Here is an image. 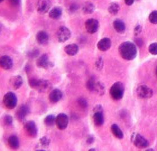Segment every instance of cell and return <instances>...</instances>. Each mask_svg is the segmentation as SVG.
<instances>
[{
	"label": "cell",
	"instance_id": "cell-11",
	"mask_svg": "<svg viewBox=\"0 0 157 151\" xmlns=\"http://www.w3.org/2000/svg\"><path fill=\"white\" fill-rule=\"evenodd\" d=\"M51 5L49 0H39L36 4V10L39 14H44L49 11Z\"/></svg>",
	"mask_w": 157,
	"mask_h": 151
},
{
	"label": "cell",
	"instance_id": "cell-6",
	"mask_svg": "<svg viewBox=\"0 0 157 151\" xmlns=\"http://www.w3.org/2000/svg\"><path fill=\"white\" fill-rule=\"evenodd\" d=\"M24 129L26 134L30 138H36L38 135V128L35 122L28 121L24 125Z\"/></svg>",
	"mask_w": 157,
	"mask_h": 151
},
{
	"label": "cell",
	"instance_id": "cell-46",
	"mask_svg": "<svg viewBox=\"0 0 157 151\" xmlns=\"http://www.w3.org/2000/svg\"><path fill=\"white\" fill-rule=\"evenodd\" d=\"M3 0H1V2H2L3 1Z\"/></svg>",
	"mask_w": 157,
	"mask_h": 151
},
{
	"label": "cell",
	"instance_id": "cell-30",
	"mask_svg": "<svg viewBox=\"0 0 157 151\" xmlns=\"http://www.w3.org/2000/svg\"><path fill=\"white\" fill-rule=\"evenodd\" d=\"M39 143H40V145H41L42 147L46 148L49 146L50 143H51V141L49 138L44 136L39 139Z\"/></svg>",
	"mask_w": 157,
	"mask_h": 151
},
{
	"label": "cell",
	"instance_id": "cell-37",
	"mask_svg": "<svg viewBox=\"0 0 157 151\" xmlns=\"http://www.w3.org/2000/svg\"><path fill=\"white\" fill-rule=\"evenodd\" d=\"M95 141V138L94 136H93L92 135H89L88 136V137L86 139V143L88 144V145H91L92 143H93Z\"/></svg>",
	"mask_w": 157,
	"mask_h": 151
},
{
	"label": "cell",
	"instance_id": "cell-34",
	"mask_svg": "<svg viewBox=\"0 0 157 151\" xmlns=\"http://www.w3.org/2000/svg\"><path fill=\"white\" fill-rule=\"evenodd\" d=\"M149 51L153 55H157V43H151L149 47Z\"/></svg>",
	"mask_w": 157,
	"mask_h": 151
},
{
	"label": "cell",
	"instance_id": "cell-9",
	"mask_svg": "<svg viewBox=\"0 0 157 151\" xmlns=\"http://www.w3.org/2000/svg\"><path fill=\"white\" fill-rule=\"evenodd\" d=\"M69 122V118L67 115L64 113H61L56 117V126L59 130H65L67 127Z\"/></svg>",
	"mask_w": 157,
	"mask_h": 151
},
{
	"label": "cell",
	"instance_id": "cell-40",
	"mask_svg": "<svg viewBox=\"0 0 157 151\" xmlns=\"http://www.w3.org/2000/svg\"><path fill=\"white\" fill-rule=\"evenodd\" d=\"M78 7L77 5L76 4H72L70 7V10L71 12H75L76 10L78 9Z\"/></svg>",
	"mask_w": 157,
	"mask_h": 151
},
{
	"label": "cell",
	"instance_id": "cell-4",
	"mask_svg": "<svg viewBox=\"0 0 157 151\" xmlns=\"http://www.w3.org/2000/svg\"><path fill=\"white\" fill-rule=\"evenodd\" d=\"M17 95L13 92H7L3 96V105L9 110H13L17 105Z\"/></svg>",
	"mask_w": 157,
	"mask_h": 151
},
{
	"label": "cell",
	"instance_id": "cell-3",
	"mask_svg": "<svg viewBox=\"0 0 157 151\" xmlns=\"http://www.w3.org/2000/svg\"><path fill=\"white\" fill-rule=\"evenodd\" d=\"M124 92V86L122 83L117 82L114 83L110 89V95L115 101H118L122 99Z\"/></svg>",
	"mask_w": 157,
	"mask_h": 151
},
{
	"label": "cell",
	"instance_id": "cell-5",
	"mask_svg": "<svg viewBox=\"0 0 157 151\" xmlns=\"http://www.w3.org/2000/svg\"><path fill=\"white\" fill-rule=\"evenodd\" d=\"M131 141L135 146L139 149L147 148L149 145L147 140L139 134L134 133V134L132 135Z\"/></svg>",
	"mask_w": 157,
	"mask_h": 151
},
{
	"label": "cell",
	"instance_id": "cell-8",
	"mask_svg": "<svg viewBox=\"0 0 157 151\" xmlns=\"http://www.w3.org/2000/svg\"><path fill=\"white\" fill-rule=\"evenodd\" d=\"M57 39L59 42L63 43L69 40L71 37L70 30L66 26H61L57 30L56 33Z\"/></svg>",
	"mask_w": 157,
	"mask_h": 151
},
{
	"label": "cell",
	"instance_id": "cell-27",
	"mask_svg": "<svg viewBox=\"0 0 157 151\" xmlns=\"http://www.w3.org/2000/svg\"><path fill=\"white\" fill-rule=\"evenodd\" d=\"M105 87L101 82H97L95 84L94 92L97 93L99 95H103L105 93Z\"/></svg>",
	"mask_w": 157,
	"mask_h": 151
},
{
	"label": "cell",
	"instance_id": "cell-36",
	"mask_svg": "<svg viewBox=\"0 0 157 151\" xmlns=\"http://www.w3.org/2000/svg\"><path fill=\"white\" fill-rule=\"evenodd\" d=\"M38 55H39V51L38 49H33L28 53V56H29L30 58H35L36 56H38Z\"/></svg>",
	"mask_w": 157,
	"mask_h": 151
},
{
	"label": "cell",
	"instance_id": "cell-44",
	"mask_svg": "<svg viewBox=\"0 0 157 151\" xmlns=\"http://www.w3.org/2000/svg\"><path fill=\"white\" fill-rule=\"evenodd\" d=\"M89 151H95V149H94V148H92V149H90Z\"/></svg>",
	"mask_w": 157,
	"mask_h": 151
},
{
	"label": "cell",
	"instance_id": "cell-17",
	"mask_svg": "<svg viewBox=\"0 0 157 151\" xmlns=\"http://www.w3.org/2000/svg\"><path fill=\"white\" fill-rule=\"evenodd\" d=\"M9 83L14 90H17L23 85V79L20 76H13L10 79Z\"/></svg>",
	"mask_w": 157,
	"mask_h": 151
},
{
	"label": "cell",
	"instance_id": "cell-7",
	"mask_svg": "<svg viewBox=\"0 0 157 151\" xmlns=\"http://www.w3.org/2000/svg\"><path fill=\"white\" fill-rule=\"evenodd\" d=\"M137 96L142 99H148L153 95V90L146 85H140L136 89Z\"/></svg>",
	"mask_w": 157,
	"mask_h": 151
},
{
	"label": "cell",
	"instance_id": "cell-10",
	"mask_svg": "<svg viewBox=\"0 0 157 151\" xmlns=\"http://www.w3.org/2000/svg\"><path fill=\"white\" fill-rule=\"evenodd\" d=\"M30 110L29 107L26 105H23L20 106L17 110L15 116L17 120L21 122H23L25 120L26 116L29 114Z\"/></svg>",
	"mask_w": 157,
	"mask_h": 151
},
{
	"label": "cell",
	"instance_id": "cell-24",
	"mask_svg": "<svg viewBox=\"0 0 157 151\" xmlns=\"http://www.w3.org/2000/svg\"><path fill=\"white\" fill-rule=\"evenodd\" d=\"M111 129L112 134L116 138H118L119 139H121L124 138V133L121 130V129L119 128V126L117 124H114L112 125Z\"/></svg>",
	"mask_w": 157,
	"mask_h": 151
},
{
	"label": "cell",
	"instance_id": "cell-23",
	"mask_svg": "<svg viewBox=\"0 0 157 151\" xmlns=\"http://www.w3.org/2000/svg\"><path fill=\"white\" fill-rule=\"evenodd\" d=\"M62 9L59 7H55L49 11V17L52 19H58L62 15Z\"/></svg>",
	"mask_w": 157,
	"mask_h": 151
},
{
	"label": "cell",
	"instance_id": "cell-19",
	"mask_svg": "<svg viewBox=\"0 0 157 151\" xmlns=\"http://www.w3.org/2000/svg\"><path fill=\"white\" fill-rule=\"evenodd\" d=\"M94 124L97 126H101L104 124L105 118L103 112H95L93 116Z\"/></svg>",
	"mask_w": 157,
	"mask_h": 151
},
{
	"label": "cell",
	"instance_id": "cell-32",
	"mask_svg": "<svg viewBox=\"0 0 157 151\" xmlns=\"http://www.w3.org/2000/svg\"><path fill=\"white\" fill-rule=\"evenodd\" d=\"M13 118L11 116L6 115L3 118V122L6 126H10L13 124Z\"/></svg>",
	"mask_w": 157,
	"mask_h": 151
},
{
	"label": "cell",
	"instance_id": "cell-35",
	"mask_svg": "<svg viewBox=\"0 0 157 151\" xmlns=\"http://www.w3.org/2000/svg\"><path fill=\"white\" fill-rule=\"evenodd\" d=\"M95 68L98 70H101L103 68L104 64H103V60L101 57L98 58L95 64Z\"/></svg>",
	"mask_w": 157,
	"mask_h": 151
},
{
	"label": "cell",
	"instance_id": "cell-21",
	"mask_svg": "<svg viewBox=\"0 0 157 151\" xmlns=\"http://www.w3.org/2000/svg\"><path fill=\"white\" fill-rule=\"evenodd\" d=\"M8 145L12 149H17L19 148V140L17 136L11 135L7 140Z\"/></svg>",
	"mask_w": 157,
	"mask_h": 151
},
{
	"label": "cell",
	"instance_id": "cell-16",
	"mask_svg": "<svg viewBox=\"0 0 157 151\" xmlns=\"http://www.w3.org/2000/svg\"><path fill=\"white\" fill-rule=\"evenodd\" d=\"M63 97L62 92L58 89H55L49 93V101L52 103H55L59 102Z\"/></svg>",
	"mask_w": 157,
	"mask_h": 151
},
{
	"label": "cell",
	"instance_id": "cell-42",
	"mask_svg": "<svg viewBox=\"0 0 157 151\" xmlns=\"http://www.w3.org/2000/svg\"><path fill=\"white\" fill-rule=\"evenodd\" d=\"M124 2L128 6H131L134 2V0H124Z\"/></svg>",
	"mask_w": 157,
	"mask_h": 151
},
{
	"label": "cell",
	"instance_id": "cell-38",
	"mask_svg": "<svg viewBox=\"0 0 157 151\" xmlns=\"http://www.w3.org/2000/svg\"><path fill=\"white\" fill-rule=\"evenodd\" d=\"M21 0H9L10 3L13 6L16 7L19 6Z\"/></svg>",
	"mask_w": 157,
	"mask_h": 151
},
{
	"label": "cell",
	"instance_id": "cell-43",
	"mask_svg": "<svg viewBox=\"0 0 157 151\" xmlns=\"http://www.w3.org/2000/svg\"><path fill=\"white\" fill-rule=\"evenodd\" d=\"M135 42H136V43L138 45V46H141L142 44H143L142 40H141V39H139V38L135 40Z\"/></svg>",
	"mask_w": 157,
	"mask_h": 151
},
{
	"label": "cell",
	"instance_id": "cell-39",
	"mask_svg": "<svg viewBox=\"0 0 157 151\" xmlns=\"http://www.w3.org/2000/svg\"><path fill=\"white\" fill-rule=\"evenodd\" d=\"M141 31V27L140 25H137V26H136L134 30L135 36H137L138 34H139V33H140Z\"/></svg>",
	"mask_w": 157,
	"mask_h": 151
},
{
	"label": "cell",
	"instance_id": "cell-31",
	"mask_svg": "<svg viewBox=\"0 0 157 151\" xmlns=\"http://www.w3.org/2000/svg\"><path fill=\"white\" fill-rule=\"evenodd\" d=\"M150 22L153 24H157V11L155 10L151 13L149 17Z\"/></svg>",
	"mask_w": 157,
	"mask_h": 151
},
{
	"label": "cell",
	"instance_id": "cell-28",
	"mask_svg": "<svg viewBox=\"0 0 157 151\" xmlns=\"http://www.w3.org/2000/svg\"><path fill=\"white\" fill-rule=\"evenodd\" d=\"M108 10L109 13L111 14L115 15L118 13V11L120 10V6H119L118 3L113 2L109 5Z\"/></svg>",
	"mask_w": 157,
	"mask_h": 151
},
{
	"label": "cell",
	"instance_id": "cell-45",
	"mask_svg": "<svg viewBox=\"0 0 157 151\" xmlns=\"http://www.w3.org/2000/svg\"><path fill=\"white\" fill-rule=\"evenodd\" d=\"M155 74H156V76H157V68H156V70H155Z\"/></svg>",
	"mask_w": 157,
	"mask_h": 151
},
{
	"label": "cell",
	"instance_id": "cell-2",
	"mask_svg": "<svg viewBox=\"0 0 157 151\" xmlns=\"http://www.w3.org/2000/svg\"><path fill=\"white\" fill-rule=\"evenodd\" d=\"M29 85L32 88L36 89L40 93L48 92L52 88L51 82L44 79L31 78L29 80Z\"/></svg>",
	"mask_w": 157,
	"mask_h": 151
},
{
	"label": "cell",
	"instance_id": "cell-15",
	"mask_svg": "<svg viewBox=\"0 0 157 151\" xmlns=\"http://www.w3.org/2000/svg\"><path fill=\"white\" fill-rule=\"evenodd\" d=\"M0 65L4 70H9L11 69L13 66V61L12 59L9 56H2L0 59Z\"/></svg>",
	"mask_w": 157,
	"mask_h": 151
},
{
	"label": "cell",
	"instance_id": "cell-29",
	"mask_svg": "<svg viewBox=\"0 0 157 151\" xmlns=\"http://www.w3.org/2000/svg\"><path fill=\"white\" fill-rule=\"evenodd\" d=\"M96 83L95 78L94 77H91L88 79L86 83V88L89 91L94 92Z\"/></svg>",
	"mask_w": 157,
	"mask_h": 151
},
{
	"label": "cell",
	"instance_id": "cell-33",
	"mask_svg": "<svg viewBox=\"0 0 157 151\" xmlns=\"http://www.w3.org/2000/svg\"><path fill=\"white\" fill-rule=\"evenodd\" d=\"M78 103L79 106L83 109L87 108L88 106L87 101L86 100V99H84V98H80V99H78Z\"/></svg>",
	"mask_w": 157,
	"mask_h": 151
},
{
	"label": "cell",
	"instance_id": "cell-1",
	"mask_svg": "<svg viewBox=\"0 0 157 151\" xmlns=\"http://www.w3.org/2000/svg\"><path fill=\"white\" fill-rule=\"evenodd\" d=\"M118 51L120 56L126 60L134 59L137 55V48L134 44L130 42H124L119 46Z\"/></svg>",
	"mask_w": 157,
	"mask_h": 151
},
{
	"label": "cell",
	"instance_id": "cell-22",
	"mask_svg": "<svg viewBox=\"0 0 157 151\" xmlns=\"http://www.w3.org/2000/svg\"><path fill=\"white\" fill-rule=\"evenodd\" d=\"M113 27L115 30L118 33L122 34L126 30V26L124 23L120 19H116L113 22Z\"/></svg>",
	"mask_w": 157,
	"mask_h": 151
},
{
	"label": "cell",
	"instance_id": "cell-18",
	"mask_svg": "<svg viewBox=\"0 0 157 151\" xmlns=\"http://www.w3.org/2000/svg\"><path fill=\"white\" fill-rule=\"evenodd\" d=\"M36 40L39 45H46L48 42L49 37L46 32L39 31L36 34Z\"/></svg>",
	"mask_w": 157,
	"mask_h": 151
},
{
	"label": "cell",
	"instance_id": "cell-25",
	"mask_svg": "<svg viewBox=\"0 0 157 151\" xmlns=\"http://www.w3.org/2000/svg\"><path fill=\"white\" fill-rule=\"evenodd\" d=\"M95 9V6L93 3L91 2H86L83 6L82 11L84 13L89 14L93 13Z\"/></svg>",
	"mask_w": 157,
	"mask_h": 151
},
{
	"label": "cell",
	"instance_id": "cell-12",
	"mask_svg": "<svg viewBox=\"0 0 157 151\" xmlns=\"http://www.w3.org/2000/svg\"><path fill=\"white\" fill-rule=\"evenodd\" d=\"M85 29L90 34H94L98 31L99 29V22L94 19H89L85 23Z\"/></svg>",
	"mask_w": 157,
	"mask_h": 151
},
{
	"label": "cell",
	"instance_id": "cell-41",
	"mask_svg": "<svg viewBox=\"0 0 157 151\" xmlns=\"http://www.w3.org/2000/svg\"><path fill=\"white\" fill-rule=\"evenodd\" d=\"M94 112H103V108L101 105H97L95 106V107L93 109Z\"/></svg>",
	"mask_w": 157,
	"mask_h": 151
},
{
	"label": "cell",
	"instance_id": "cell-13",
	"mask_svg": "<svg viewBox=\"0 0 157 151\" xmlns=\"http://www.w3.org/2000/svg\"><path fill=\"white\" fill-rule=\"evenodd\" d=\"M36 65L40 68L47 69L48 67H52L53 65L48 60V56L47 54H43L40 56L36 61Z\"/></svg>",
	"mask_w": 157,
	"mask_h": 151
},
{
	"label": "cell",
	"instance_id": "cell-20",
	"mask_svg": "<svg viewBox=\"0 0 157 151\" xmlns=\"http://www.w3.org/2000/svg\"><path fill=\"white\" fill-rule=\"evenodd\" d=\"M78 47L76 44H70L66 46L64 51L67 55L69 56H75L78 52Z\"/></svg>",
	"mask_w": 157,
	"mask_h": 151
},
{
	"label": "cell",
	"instance_id": "cell-14",
	"mask_svg": "<svg viewBox=\"0 0 157 151\" xmlns=\"http://www.w3.org/2000/svg\"><path fill=\"white\" fill-rule=\"evenodd\" d=\"M111 41L108 38H104L101 39L97 43L98 49L102 52L107 51L111 48Z\"/></svg>",
	"mask_w": 157,
	"mask_h": 151
},
{
	"label": "cell",
	"instance_id": "cell-26",
	"mask_svg": "<svg viewBox=\"0 0 157 151\" xmlns=\"http://www.w3.org/2000/svg\"><path fill=\"white\" fill-rule=\"evenodd\" d=\"M56 118L55 115H48L44 118V123L47 126H52L56 124Z\"/></svg>",
	"mask_w": 157,
	"mask_h": 151
}]
</instances>
